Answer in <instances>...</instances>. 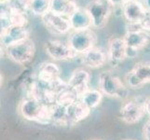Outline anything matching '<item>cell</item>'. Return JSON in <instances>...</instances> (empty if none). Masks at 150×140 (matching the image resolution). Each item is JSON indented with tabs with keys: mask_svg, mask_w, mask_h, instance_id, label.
Returning a JSON list of instances; mask_svg holds the SVG:
<instances>
[{
	"mask_svg": "<svg viewBox=\"0 0 150 140\" xmlns=\"http://www.w3.org/2000/svg\"><path fill=\"white\" fill-rule=\"evenodd\" d=\"M19 112L23 118L31 122L42 124L51 122L50 106L32 96H28L21 101Z\"/></svg>",
	"mask_w": 150,
	"mask_h": 140,
	"instance_id": "cell-1",
	"label": "cell"
},
{
	"mask_svg": "<svg viewBox=\"0 0 150 140\" xmlns=\"http://www.w3.org/2000/svg\"><path fill=\"white\" fill-rule=\"evenodd\" d=\"M100 91L109 97L124 99L128 96V87L111 71H103L99 76Z\"/></svg>",
	"mask_w": 150,
	"mask_h": 140,
	"instance_id": "cell-2",
	"label": "cell"
},
{
	"mask_svg": "<svg viewBox=\"0 0 150 140\" xmlns=\"http://www.w3.org/2000/svg\"><path fill=\"white\" fill-rule=\"evenodd\" d=\"M4 51L8 59L15 64L25 65L33 61L35 54V46L34 41L29 38L4 49Z\"/></svg>",
	"mask_w": 150,
	"mask_h": 140,
	"instance_id": "cell-3",
	"label": "cell"
},
{
	"mask_svg": "<svg viewBox=\"0 0 150 140\" xmlns=\"http://www.w3.org/2000/svg\"><path fill=\"white\" fill-rule=\"evenodd\" d=\"M123 39L128 48V57H131V53L135 55L139 50L146 48L150 41V37L147 32L141 28L140 24L128 23Z\"/></svg>",
	"mask_w": 150,
	"mask_h": 140,
	"instance_id": "cell-4",
	"label": "cell"
},
{
	"mask_svg": "<svg viewBox=\"0 0 150 140\" xmlns=\"http://www.w3.org/2000/svg\"><path fill=\"white\" fill-rule=\"evenodd\" d=\"M96 42L97 36L91 28L73 31L69 34V37L67 38V43L77 56L94 48Z\"/></svg>",
	"mask_w": 150,
	"mask_h": 140,
	"instance_id": "cell-5",
	"label": "cell"
},
{
	"mask_svg": "<svg viewBox=\"0 0 150 140\" xmlns=\"http://www.w3.org/2000/svg\"><path fill=\"white\" fill-rule=\"evenodd\" d=\"M85 9L91 19L92 27L102 29L108 23L113 7L106 0H92Z\"/></svg>",
	"mask_w": 150,
	"mask_h": 140,
	"instance_id": "cell-6",
	"label": "cell"
},
{
	"mask_svg": "<svg viewBox=\"0 0 150 140\" xmlns=\"http://www.w3.org/2000/svg\"><path fill=\"white\" fill-rule=\"evenodd\" d=\"M144 102L139 100L138 98L129 99L125 101L120 107V118L121 120L129 124L136 123L146 114V107H144Z\"/></svg>",
	"mask_w": 150,
	"mask_h": 140,
	"instance_id": "cell-7",
	"label": "cell"
},
{
	"mask_svg": "<svg viewBox=\"0 0 150 140\" xmlns=\"http://www.w3.org/2000/svg\"><path fill=\"white\" fill-rule=\"evenodd\" d=\"M44 49L46 53L54 61H70L77 56L68 43L61 40H47L44 44Z\"/></svg>",
	"mask_w": 150,
	"mask_h": 140,
	"instance_id": "cell-8",
	"label": "cell"
},
{
	"mask_svg": "<svg viewBox=\"0 0 150 140\" xmlns=\"http://www.w3.org/2000/svg\"><path fill=\"white\" fill-rule=\"evenodd\" d=\"M127 86L138 89L150 82V63H137L125 76Z\"/></svg>",
	"mask_w": 150,
	"mask_h": 140,
	"instance_id": "cell-9",
	"label": "cell"
},
{
	"mask_svg": "<svg viewBox=\"0 0 150 140\" xmlns=\"http://www.w3.org/2000/svg\"><path fill=\"white\" fill-rule=\"evenodd\" d=\"M41 21L45 27L55 35H65L72 30L68 18L61 16L50 10L41 16Z\"/></svg>",
	"mask_w": 150,
	"mask_h": 140,
	"instance_id": "cell-10",
	"label": "cell"
},
{
	"mask_svg": "<svg viewBox=\"0 0 150 140\" xmlns=\"http://www.w3.org/2000/svg\"><path fill=\"white\" fill-rule=\"evenodd\" d=\"M108 62L113 66H117L128 57V48L123 38L113 37L109 39L107 47Z\"/></svg>",
	"mask_w": 150,
	"mask_h": 140,
	"instance_id": "cell-11",
	"label": "cell"
},
{
	"mask_svg": "<svg viewBox=\"0 0 150 140\" xmlns=\"http://www.w3.org/2000/svg\"><path fill=\"white\" fill-rule=\"evenodd\" d=\"M27 38H29V31L26 26L13 25L1 32V48L4 50Z\"/></svg>",
	"mask_w": 150,
	"mask_h": 140,
	"instance_id": "cell-12",
	"label": "cell"
},
{
	"mask_svg": "<svg viewBox=\"0 0 150 140\" xmlns=\"http://www.w3.org/2000/svg\"><path fill=\"white\" fill-rule=\"evenodd\" d=\"M60 74V68L54 63L45 62L39 66L37 80L44 86H53L61 80Z\"/></svg>",
	"mask_w": 150,
	"mask_h": 140,
	"instance_id": "cell-13",
	"label": "cell"
},
{
	"mask_svg": "<svg viewBox=\"0 0 150 140\" xmlns=\"http://www.w3.org/2000/svg\"><path fill=\"white\" fill-rule=\"evenodd\" d=\"M91 111L83 103L80 101V99L76 100L74 102H71L67 105H64V112H65V119L66 123L74 124L77 123L90 115Z\"/></svg>",
	"mask_w": 150,
	"mask_h": 140,
	"instance_id": "cell-14",
	"label": "cell"
},
{
	"mask_svg": "<svg viewBox=\"0 0 150 140\" xmlns=\"http://www.w3.org/2000/svg\"><path fill=\"white\" fill-rule=\"evenodd\" d=\"M91 80V75L88 71L82 68L76 69L70 76L67 85L76 95L80 98V96L88 90L89 82Z\"/></svg>",
	"mask_w": 150,
	"mask_h": 140,
	"instance_id": "cell-15",
	"label": "cell"
},
{
	"mask_svg": "<svg viewBox=\"0 0 150 140\" xmlns=\"http://www.w3.org/2000/svg\"><path fill=\"white\" fill-rule=\"evenodd\" d=\"M122 12L128 23L140 24L146 17L147 9L139 1L125 2L122 6Z\"/></svg>",
	"mask_w": 150,
	"mask_h": 140,
	"instance_id": "cell-16",
	"label": "cell"
},
{
	"mask_svg": "<svg viewBox=\"0 0 150 140\" xmlns=\"http://www.w3.org/2000/svg\"><path fill=\"white\" fill-rule=\"evenodd\" d=\"M79 58L80 62L85 66L93 69L103 67L108 61L107 53L100 48H96V47L79 55Z\"/></svg>",
	"mask_w": 150,
	"mask_h": 140,
	"instance_id": "cell-17",
	"label": "cell"
},
{
	"mask_svg": "<svg viewBox=\"0 0 150 140\" xmlns=\"http://www.w3.org/2000/svg\"><path fill=\"white\" fill-rule=\"evenodd\" d=\"M68 19L73 31L85 30L92 27L91 19L86 9L79 8Z\"/></svg>",
	"mask_w": 150,
	"mask_h": 140,
	"instance_id": "cell-18",
	"label": "cell"
},
{
	"mask_svg": "<svg viewBox=\"0 0 150 140\" xmlns=\"http://www.w3.org/2000/svg\"><path fill=\"white\" fill-rule=\"evenodd\" d=\"M79 8L75 0H50V11L66 18H69Z\"/></svg>",
	"mask_w": 150,
	"mask_h": 140,
	"instance_id": "cell-19",
	"label": "cell"
},
{
	"mask_svg": "<svg viewBox=\"0 0 150 140\" xmlns=\"http://www.w3.org/2000/svg\"><path fill=\"white\" fill-rule=\"evenodd\" d=\"M103 93L101 91L90 88L80 96L79 99L90 110H92L101 104L103 100Z\"/></svg>",
	"mask_w": 150,
	"mask_h": 140,
	"instance_id": "cell-20",
	"label": "cell"
},
{
	"mask_svg": "<svg viewBox=\"0 0 150 140\" xmlns=\"http://www.w3.org/2000/svg\"><path fill=\"white\" fill-rule=\"evenodd\" d=\"M30 12L37 16H43L50 11V0H22Z\"/></svg>",
	"mask_w": 150,
	"mask_h": 140,
	"instance_id": "cell-21",
	"label": "cell"
},
{
	"mask_svg": "<svg viewBox=\"0 0 150 140\" xmlns=\"http://www.w3.org/2000/svg\"><path fill=\"white\" fill-rule=\"evenodd\" d=\"M140 26L143 30L146 31V32L150 33V10H147L146 17L144 18V20L140 23Z\"/></svg>",
	"mask_w": 150,
	"mask_h": 140,
	"instance_id": "cell-22",
	"label": "cell"
},
{
	"mask_svg": "<svg viewBox=\"0 0 150 140\" xmlns=\"http://www.w3.org/2000/svg\"><path fill=\"white\" fill-rule=\"evenodd\" d=\"M143 136L146 140H150V121H148L143 128Z\"/></svg>",
	"mask_w": 150,
	"mask_h": 140,
	"instance_id": "cell-23",
	"label": "cell"
},
{
	"mask_svg": "<svg viewBox=\"0 0 150 140\" xmlns=\"http://www.w3.org/2000/svg\"><path fill=\"white\" fill-rule=\"evenodd\" d=\"M106 1L109 3L113 8L114 7H122L124 3L126 2L125 0H106Z\"/></svg>",
	"mask_w": 150,
	"mask_h": 140,
	"instance_id": "cell-24",
	"label": "cell"
},
{
	"mask_svg": "<svg viewBox=\"0 0 150 140\" xmlns=\"http://www.w3.org/2000/svg\"><path fill=\"white\" fill-rule=\"evenodd\" d=\"M144 107H146V112L150 116V98L146 99L144 102Z\"/></svg>",
	"mask_w": 150,
	"mask_h": 140,
	"instance_id": "cell-25",
	"label": "cell"
},
{
	"mask_svg": "<svg viewBox=\"0 0 150 140\" xmlns=\"http://www.w3.org/2000/svg\"><path fill=\"white\" fill-rule=\"evenodd\" d=\"M144 4H146V8L147 10H150V0H144Z\"/></svg>",
	"mask_w": 150,
	"mask_h": 140,
	"instance_id": "cell-26",
	"label": "cell"
},
{
	"mask_svg": "<svg viewBox=\"0 0 150 140\" xmlns=\"http://www.w3.org/2000/svg\"><path fill=\"white\" fill-rule=\"evenodd\" d=\"M12 1H14V0H1V3H9Z\"/></svg>",
	"mask_w": 150,
	"mask_h": 140,
	"instance_id": "cell-27",
	"label": "cell"
},
{
	"mask_svg": "<svg viewBox=\"0 0 150 140\" xmlns=\"http://www.w3.org/2000/svg\"><path fill=\"white\" fill-rule=\"evenodd\" d=\"M126 2H132V1H139V0H125Z\"/></svg>",
	"mask_w": 150,
	"mask_h": 140,
	"instance_id": "cell-28",
	"label": "cell"
},
{
	"mask_svg": "<svg viewBox=\"0 0 150 140\" xmlns=\"http://www.w3.org/2000/svg\"><path fill=\"white\" fill-rule=\"evenodd\" d=\"M124 140H133V139H124Z\"/></svg>",
	"mask_w": 150,
	"mask_h": 140,
	"instance_id": "cell-29",
	"label": "cell"
},
{
	"mask_svg": "<svg viewBox=\"0 0 150 140\" xmlns=\"http://www.w3.org/2000/svg\"><path fill=\"white\" fill-rule=\"evenodd\" d=\"M91 140H99V139H91Z\"/></svg>",
	"mask_w": 150,
	"mask_h": 140,
	"instance_id": "cell-30",
	"label": "cell"
}]
</instances>
